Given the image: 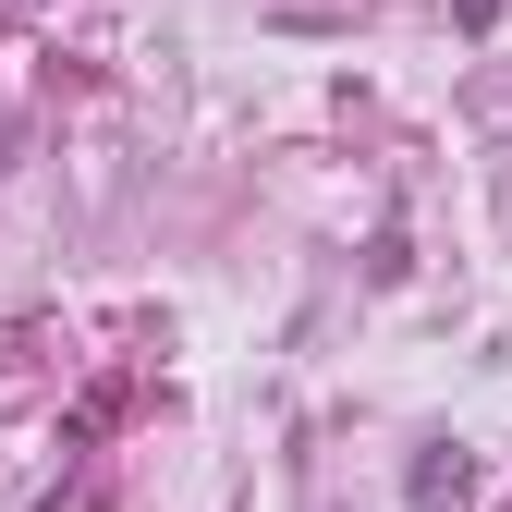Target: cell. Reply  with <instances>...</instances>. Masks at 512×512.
<instances>
[{
  "label": "cell",
  "mask_w": 512,
  "mask_h": 512,
  "mask_svg": "<svg viewBox=\"0 0 512 512\" xmlns=\"http://www.w3.org/2000/svg\"><path fill=\"white\" fill-rule=\"evenodd\" d=\"M403 500H415V512H452V500H476V452H464V439H439V452L403 476Z\"/></svg>",
  "instance_id": "1"
},
{
  "label": "cell",
  "mask_w": 512,
  "mask_h": 512,
  "mask_svg": "<svg viewBox=\"0 0 512 512\" xmlns=\"http://www.w3.org/2000/svg\"><path fill=\"white\" fill-rule=\"evenodd\" d=\"M452 25H464V37H488V25H500V0H452Z\"/></svg>",
  "instance_id": "2"
},
{
  "label": "cell",
  "mask_w": 512,
  "mask_h": 512,
  "mask_svg": "<svg viewBox=\"0 0 512 512\" xmlns=\"http://www.w3.org/2000/svg\"><path fill=\"white\" fill-rule=\"evenodd\" d=\"M0 13H13V0H0Z\"/></svg>",
  "instance_id": "3"
}]
</instances>
